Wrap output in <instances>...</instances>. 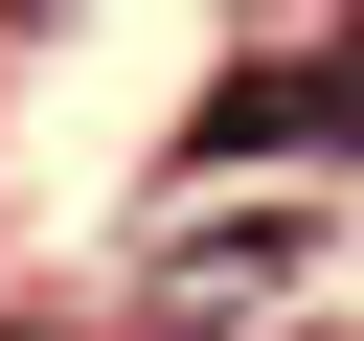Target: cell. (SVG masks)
<instances>
[{"label": "cell", "mask_w": 364, "mask_h": 341, "mask_svg": "<svg viewBox=\"0 0 364 341\" xmlns=\"http://www.w3.org/2000/svg\"><path fill=\"white\" fill-rule=\"evenodd\" d=\"M205 159H364V0H341V45H296V68H228V91H205Z\"/></svg>", "instance_id": "1"}, {"label": "cell", "mask_w": 364, "mask_h": 341, "mask_svg": "<svg viewBox=\"0 0 364 341\" xmlns=\"http://www.w3.org/2000/svg\"><path fill=\"white\" fill-rule=\"evenodd\" d=\"M296 250H318L296 205H228V227H182V250H159V341H228V318H273V296H296Z\"/></svg>", "instance_id": "2"}, {"label": "cell", "mask_w": 364, "mask_h": 341, "mask_svg": "<svg viewBox=\"0 0 364 341\" xmlns=\"http://www.w3.org/2000/svg\"><path fill=\"white\" fill-rule=\"evenodd\" d=\"M0 341H68V318H0Z\"/></svg>", "instance_id": "3"}]
</instances>
